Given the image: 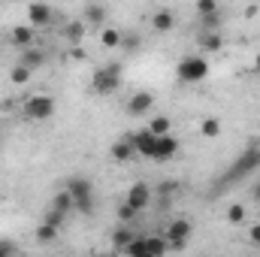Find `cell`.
<instances>
[{"label":"cell","mask_w":260,"mask_h":257,"mask_svg":"<svg viewBox=\"0 0 260 257\" xmlns=\"http://www.w3.org/2000/svg\"><path fill=\"white\" fill-rule=\"evenodd\" d=\"M91 88H94V94H100V97L115 94V91L121 88V64L100 67V70L94 73V79H91Z\"/></svg>","instance_id":"cell-1"},{"label":"cell","mask_w":260,"mask_h":257,"mask_svg":"<svg viewBox=\"0 0 260 257\" xmlns=\"http://www.w3.org/2000/svg\"><path fill=\"white\" fill-rule=\"evenodd\" d=\"M176 76H179L182 82H188V85L203 82V79L209 76V61H206V55L200 52V55H188V58H182L179 67H176Z\"/></svg>","instance_id":"cell-2"},{"label":"cell","mask_w":260,"mask_h":257,"mask_svg":"<svg viewBox=\"0 0 260 257\" xmlns=\"http://www.w3.org/2000/svg\"><path fill=\"white\" fill-rule=\"evenodd\" d=\"M55 109H58V103L49 94H34L24 100V118L27 121H49L55 115Z\"/></svg>","instance_id":"cell-3"},{"label":"cell","mask_w":260,"mask_h":257,"mask_svg":"<svg viewBox=\"0 0 260 257\" xmlns=\"http://www.w3.org/2000/svg\"><path fill=\"white\" fill-rule=\"evenodd\" d=\"M191 233H194L191 221H185V218H176V221H173V224L167 227V233H164V236L170 239V251H182Z\"/></svg>","instance_id":"cell-4"},{"label":"cell","mask_w":260,"mask_h":257,"mask_svg":"<svg viewBox=\"0 0 260 257\" xmlns=\"http://www.w3.org/2000/svg\"><path fill=\"white\" fill-rule=\"evenodd\" d=\"M176 154H179V139H176L173 133H160V136H157V148H154V157H151V160L164 164V160H173Z\"/></svg>","instance_id":"cell-5"},{"label":"cell","mask_w":260,"mask_h":257,"mask_svg":"<svg viewBox=\"0 0 260 257\" xmlns=\"http://www.w3.org/2000/svg\"><path fill=\"white\" fill-rule=\"evenodd\" d=\"M55 15H58V12H55L49 3H30V6H27V21H30L34 27H46V24H52Z\"/></svg>","instance_id":"cell-6"},{"label":"cell","mask_w":260,"mask_h":257,"mask_svg":"<svg viewBox=\"0 0 260 257\" xmlns=\"http://www.w3.org/2000/svg\"><path fill=\"white\" fill-rule=\"evenodd\" d=\"M133 148H136V154H142V157H154V148H157V136L151 133V130H136L133 133Z\"/></svg>","instance_id":"cell-7"},{"label":"cell","mask_w":260,"mask_h":257,"mask_svg":"<svg viewBox=\"0 0 260 257\" xmlns=\"http://www.w3.org/2000/svg\"><path fill=\"white\" fill-rule=\"evenodd\" d=\"M154 103H157V100H154L151 91H136V94L127 100V112L130 115H145V112L154 109Z\"/></svg>","instance_id":"cell-8"},{"label":"cell","mask_w":260,"mask_h":257,"mask_svg":"<svg viewBox=\"0 0 260 257\" xmlns=\"http://www.w3.org/2000/svg\"><path fill=\"white\" fill-rule=\"evenodd\" d=\"M151 197H154V194H151V188H148L145 182H136V185H130V191H127L124 200H127L133 209H139V212H142V209H148Z\"/></svg>","instance_id":"cell-9"},{"label":"cell","mask_w":260,"mask_h":257,"mask_svg":"<svg viewBox=\"0 0 260 257\" xmlns=\"http://www.w3.org/2000/svg\"><path fill=\"white\" fill-rule=\"evenodd\" d=\"M9 43L18 46V49L34 46V43H37V27H34V24H18V27H12V30H9Z\"/></svg>","instance_id":"cell-10"},{"label":"cell","mask_w":260,"mask_h":257,"mask_svg":"<svg viewBox=\"0 0 260 257\" xmlns=\"http://www.w3.org/2000/svg\"><path fill=\"white\" fill-rule=\"evenodd\" d=\"M133 154H136V148H133V133H121V139L112 145V160H115V164H130Z\"/></svg>","instance_id":"cell-11"},{"label":"cell","mask_w":260,"mask_h":257,"mask_svg":"<svg viewBox=\"0 0 260 257\" xmlns=\"http://www.w3.org/2000/svg\"><path fill=\"white\" fill-rule=\"evenodd\" d=\"M106 15H109V9H106V3H88L85 9H82V21L85 24H103L106 21Z\"/></svg>","instance_id":"cell-12"},{"label":"cell","mask_w":260,"mask_h":257,"mask_svg":"<svg viewBox=\"0 0 260 257\" xmlns=\"http://www.w3.org/2000/svg\"><path fill=\"white\" fill-rule=\"evenodd\" d=\"M221 49H224V40H221L218 30H203V34H200V52H203V55H215V52H221Z\"/></svg>","instance_id":"cell-13"},{"label":"cell","mask_w":260,"mask_h":257,"mask_svg":"<svg viewBox=\"0 0 260 257\" xmlns=\"http://www.w3.org/2000/svg\"><path fill=\"white\" fill-rule=\"evenodd\" d=\"M18 64H24L27 70H40V67L46 64V52H43V49H37V46H27V49H21Z\"/></svg>","instance_id":"cell-14"},{"label":"cell","mask_w":260,"mask_h":257,"mask_svg":"<svg viewBox=\"0 0 260 257\" xmlns=\"http://www.w3.org/2000/svg\"><path fill=\"white\" fill-rule=\"evenodd\" d=\"M151 27H154L157 34H170V30L176 27V15H173L170 9H157V12L151 15Z\"/></svg>","instance_id":"cell-15"},{"label":"cell","mask_w":260,"mask_h":257,"mask_svg":"<svg viewBox=\"0 0 260 257\" xmlns=\"http://www.w3.org/2000/svg\"><path fill=\"white\" fill-rule=\"evenodd\" d=\"M257 167H260V148H251L239 157V164L233 167V176H245L248 170H257Z\"/></svg>","instance_id":"cell-16"},{"label":"cell","mask_w":260,"mask_h":257,"mask_svg":"<svg viewBox=\"0 0 260 257\" xmlns=\"http://www.w3.org/2000/svg\"><path fill=\"white\" fill-rule=\"evenodd\" d=\"M67 191L73 194V197H88V194H94V185H91V179H79V176H73V179L67 182Z\"/></svg>","instance_id":"cell-17"},{"label":"cell","mask_w":260,"mask_h":257,"mask_svg":"<svg viewBox=\"0 0 260 257\" xmlns=\"http://www.w3.org/2000/svg\"><path fill=\"white\" fill-rule=\"evenodd\" d=\"M121 254L127 257H148V242H145V236H133L127 245H124V251Z\"/></svg>","instance_id":"cell-18"},{"label":"cell","mask_w":260,"mask_h":257,"mask_svg":"<svg viewBox=\"0 0 260 257\" xmlns=\"http://www.w3.org/2000/svg\"><path fill=\"white\" fill-rule=\"evenodd\" d=\"M145 242H148V257H160L170 251V239L167 236H145Z\"/></svg>","instance_id":"cell-19"},{"label":"cell","mask_w":260,"mask_h":257,"mask_svg":"<svg viewBox=\"0 0 260 257\" xmlns=\"http://www.w3.org/2000/svg\"><path fill=\"white\" fill-rule=\"evenodd\" d=\"M133 236H136V233L127 227V221H121V227L112 233V245H115V251H124V245H127Z\"/></svg>","instance_id":"cell-20"},{"label":"cell","mask_w":260,"mask_h":257,"mask_svg":"<svg viewBox=\"0 0 260 257\" xmlns=\"http://www.w3.org/2000/svg\"><path fill=\"white\" fill-rule=\"evenodd\" d=\"M121 40H124V34L115 30V27H103V34H100V46H103V49H118Z\"/></svg>","instance_id":"cell-21"},{"label":"cell","mask_w":260,"mask_h":257,"mask_svg":"<svg viewBox=\"0 0 260 257\" xmlns=\"http://www.w3.org/2000/svg\"><path fill=\"white\" fill-rule=\"evenodd\" d=\"M179 191H182V182L167 179V182H160V185L154 188V197H160V200H167V203H170V197H176Z\"/></svg>","instance_id":"cell-22"},{"label":"cell","mask_w":260,"mask_h":257,"mask_svg":"<svg viewBox=\"0 0 260 257\" xmlns=\"http://www.w3.org/2000/svg\"><path fill=\"white\" fill-rule=\"evenodd\" d=\"M64 37H67V43L79 46V43H82V37H85V21H82V18H79V21H70V24H67V30H64Z\"/></svg>","instance_id":"cell-23"},{"label":"cell","mask_w":260,"mask_h":257,"mask_svg":"<svg viewBox=\"0 0 260 257\" xmlns=\"http://www.w3.org/2000/svg\"><path fill=\"white\" fill-rule=\"evenodd\" d=\"M58 230H61V227H55V224L43 221V224L37 227V239H40L43 245H49V242H55V239H58Z\"/></svg>","instance_id":"cell-24"},{"label":"cell","mask_w":260,"mask_h":257,"mask_svg":"<svg viewBox=\"0 0 260 257\" xmlns=\"http://www.w3.org/2000/svg\"><path fill=\"white\" fill-rule=\"evenodd\" d=\"M52 209H58V212H64V215H70L73 212V194L67 191H58L55 194V200H52Z\"/></svg>","instance_id":"cell-25"},{"label":"cell","mask_w":260,"mask_h":257,"mask_svg":"<svg viewBox=\"0 0 260 257\" xmlns=\"http://www.w3.org/2000/svg\"><path fill=\"white\" fill-rule=\"evenodd\" d=\"M30 76H34V70H27L24 64H15L9 70V82H12V85H27Z\"/></svg>","instance_id":"cell-26"},{"label":"cell","mask_w":260,"mask_h":257,"mask_svg":"<svg viewBox=\"0 0 260 257\" xmlns=\"http://www.w3.org/2000/svg\"><path fill=\"white\" fill-rule=\"evenodd\" d=\"M221 21H224L221 9H215V12H206V15H200V24H203V30H218V27H221Z\"/></svg>","instance_id":"cell-27"},{"label":"cell","mask_w":260,"mask_h":257,"mask_svg":"<svg viewBox=\"0 0 260 257\" xmlns=\"http://www.w3.org/2000/svg\"><path fill=\"white\" fill-rule=\"evenodd\" d=\"M73 212L91 215V212H94V194H88V197H73Z\"/></svg>","instance_id":"cell-28"},{"label":"cell","mask_w":260,"mask_h":257,"mask_svg":"<svg viewBox=\"0 0 260 257\" xmlns=\"http://www.w3.org/2000/svg\"><path fill=\"white\" fill-rule=\"evenodd\" d=\"M170 127H173V121H170L167 115H154V118L148 121V130H151L154 136H160V133H170Z\"/></svg>","instance_id":"cell-29"},{"label":"cell","mask_w":260,"mask_h":257,"mask_svg":"<svg viewBox=\"0 0 260 257\" xmlns=\"http://www.w3.org/2000/svg\"><path fill=\"white\" fill-rule=\"evenodd\" d=\"M200 133H203L206 139H218V136H221V121H218V118H206V121L200 124Z\"/></svg>","instance_id":"cell-30"},{"label":"cell","mask_w":260,"mask_h":257,"mask_svg":"<svg viewBox=\"0 0 260 257\" xmlns=\"http://www.w3.org/2000/svg\"><path fill=\"white\" fill-rule=\"evenodd\" d=\"M245 215H248V212H245V206H242V203H233V206L227 209V221H230V224H242V221H245Z\"/></svg>","instance_id":"cell-31"},{"label":"cell","mask_w":260,"mask_h":257,"mask_svg":"<svg viewBox=\"0 0 260 257\" xmlns=\"http://www.w3.org/2000/svg\"><path fill=\"white\" fill-rule=\"evenodd\" d=\"M136 215H139V209H133V206H130L127 200H124V203L118 206V221H133Z\"/></svg>","instance_id":"cell-32"},{"label":"cell","mask_w":260,"mask_h":257,"mask_svg":"<svg viewBox=\"0 0 260 257\" xmlns=\"http://www.w3.org/2000/svg\"><path fill=\"white\" fill-rule=\"evenodd\" d=\"M121 46H124L127 52H136V49L142 46V37H139V34H124V40H121Z\"/></svg>","instance_id":"cell-33"},{"label":"cell","mask_w":260,"mask_h":257,"mask_svg":"<svg viewBox=\"0 0 260 257\" xmlns=\"http://www.w3.org/2000/svg\"><path fill=\"white\" fill-rule=\"evenodd\" d=\"M218 9V0H197V12L206 15V12H215Z\"/></svg>","instance_id":"cell-34"},{"label":"cell","mask_w":260,"mask_h":257,"mask_svg":"<svg viewBox=\"0 0 260 257\" xmlns=\"http://www.w3.org/2000/svg\"><path fill=\"white\" fill-rule=\"evenodd\" d=\"M64 212H58V209H49V215H46V221H49V224H55V227H61V224H64Z\"/></svg>","instance_id":"cell-35"},{"label":"cell","mask_w":260,"mask_h":257,"mask_svg":"<svg viewBox=\"0 0 260 257\" xmlns=\"http://www.w3.org/2000/svg\"><path fill=\"white\" fill-rule=\"evenodd\" d=\"M70 58H73V61H85V58H88V55H85V49H82V43L70 49Z\"/></svg>","instance_id":"cell-36"},{"label":"cell","mask_w":260,"mask_h":257,"mask_svg":"<svg viewBox=\"0 0 260 257\" xmlns=\"http://www.w3.org/2000/svg\"><path fill=\"white\" fill-rule=\"evenodd\" d=\"M18 251V245L15 242H6V239H0V254H15Z\"/></svg>","instance_id":"cell-37"},{"label":"cell","mask_w":260,"mask_h":257,"mask_svg":"<svg viewBox=\"0 0 260 257\" xmlns=\"http://www.w3.org/2000/svg\"><path fill=\"white\" fill-rule=\"evenodd\" d=\"M248 236H251L254 245H260V224H251V233H248Z\"/></svg>","instance_id":"cell-38"},{"label":"cell","mask_w":260,"mask_h":257,"mask_svg":"<svg viewBox=\"0 0 260 257\" xmlns=\"http://www.w3.org/2000/svg\"><path fill=\"white\" fill-rule=\"evenodd\" d=\"M251 200H254V203H260V182H254V185H251Z\"/></svg>","instance_id":"cell-39"},{"label":"cell","mask_w":260,"mask_h":257,"mask_svg":"<svg viewBox=\"0 0 260 257\" xmlns=\"http://www.w3.org/2000/svg\"><path fill=\"white\" fill-rule=\"evenodd\" d=\"M254 70L260 73V52H257V58H254Z\"/></svg>","instance_id":"cell-40"}]
</instances>
